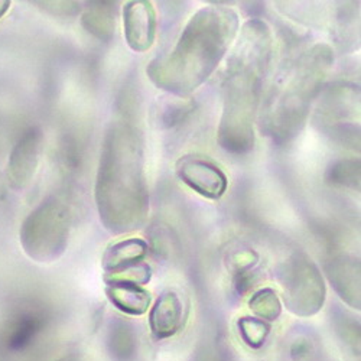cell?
Instances as JSON below:
<instances>
[{
  "label": "cell",
  "instance_id": "1",
  "mask_svg": "<svg viewBox=\"0 0 361 361\" xmlns=\"http://www.w3.org/2000/svg\"><path fill=\"white\" fill-rule=\"evenodd\" d=\"M235 39L226 68L217 139L226 152L245 155L255 147V122L274 52V37L266 22L250 19L238 29Z\"/></svg>",
  "mask_w": 361,
  "mask_h": 361
},
{
  "label": "cell",
  "instance_id": "2",
  "mask_svg": "<svg viewBox=\"0 0 361 361\" xmlns=\"http://www.w3.org/2000/svg\"><path fill=\"white\" fill-rule=\"evenodd\" d=\"M238 29V15L233 9L223 5L200 9L173 48L147 66V77L175 97L190 96L213 75L235 41Z\"/></svg>",
  "mask_w": 361,
  "mask_h": 361
},
{
  "label": "cell",
  "instance_id": "3",
  "mask_svg": "<svg viewBox=\"0 0 361 361\" xmlns=\"http://www.w3.org/2000/svg\"><path fill=\"white\" fill-rule=\"evenodd\" d=\"M102 224L113 234L137 230L149 213L143 140L129 123H113L104 136L96 179Z\"/></svg>",
  "mask_w": 361,
  "mask_h": 361
},
{
  "label": "cell",
  "instance_id": "4",
  "mask_svg": "<svg viewBox=\"0 0 361 361\" xmlns=\"http://www.w3.org/2000/svg\"><path fill=\"white\" fill-rule=\"evenodd\" d=\"M334 63L326 44H315L288 59L279 68L259 114L262 132L278 143H288L304 129L322 81Z\"/></svg>",
  "mask_w": 361,
  "mask_h": 361
},
{
  "label": "cell",
  "instance_id": "5",
  "mask_svg": "<svg viewBox=\"0 0 361 361\" xmlns=\"http://www.w3.org/2000/svg\"><path fill=\"white\" fill-rule=\"evenodd\" d=\"M71 228L68 207L58 198H49L27 216L20 230V242L29 257L49 263L67 249Z\"/></svg>",
  "mask_w": 361,
  "mask_h": 361
},
{
  "label": "cell",
  "instance_id": "6",
  "mask_svg": "<svg viewBox=\"0 0 361 361\" xmlns=\"http://www.w3.org/2000/svg\"><path fill=\"white\" fill-rule=\"evenodd\" d=\"M286 308L298 317H312L321 311L326 289L318 266L304 253H295L279 269Z\"/></svg>",
  "mask_w": 361,
  "mask_h": 361
},
{
  "label": "cell",
  "instance_id": "7",
  "mask_svg": "<svg viewBox=\"0 0 361 361\" xmlns=\"http://www.w3.org/2000/svg\"><path fill=\"white\" fill-rule=\"evenodd\" d=\"M317 110L319 126L344 146L358 149L360 129L353 120L358 116V87L350 82L328 85L322 93Z\"/></svg>",
  "mask_w": 361,
  "mask_h": 361
},
{
  "label": "cell",
  "instance_id": "8",
  "mask_svg": "<svg viewBox=\"0 0 361 361\" xmlns=\"http://www.w3.org/2000/svg\"><path fill=\"white\" fill-rule=\"evenodd\" d=\"M175 172L188 188L201 197L219 200L227 191L228 179L224 171L207 157L197 154L184 155L176 161Z\"/></svg>",
  "mask_w": 361,
  "mask_h": 361
},
{
  "label": "cell",
  "instance_id": "9",
  "mask_svg": "<svg viewBox=\"0 0 361 361\" xmlns=\"http://www.w3.org/2000/svg\"><path fill=\"white\" fill-rule=\"evenodd\" d=\"M125 37L130 49L146 52L157 39V12L152 2L133 0L123 6Z\"/></svg>",
  "mask_w": 361,
  "mask_h": 361
},
{
  "label": "cell",
  "instance_id": "10",
  "mask_svg": "<svg viewBox=\"0 0 361 361\" xmlns=\"http://www.w3.org/2000/svg\"><path fill=\"white\" fill-rule=\"evenodd\" d=\"M42 135L38 129H29L16 143L9 158L8 178L15 190H22L31 183L41 154Z\"/></svg>",
  "mask_w": 361,
  "mask_h": 361
},
{
  "label": "cell",
  "instance_id": "11",
  "mask_svg": "<svg viewBox=\"0 0 361 361\" xmlns=\"http://www.w3.org/2000/svg\"><path fill=\"white\" fill-rule=\"evenodd\" d=\"M325 275L347 305L360 310V263L354 257L340 256L324 266Z\"/></svg>",
  "mask_w": 361,
  "mask_h": 361
},
{
  "label": "cell",
  "instance_id": "12",
  "mask_svg": "<svg viewBox=\"0 0 361 361\" xmlns=\"http://www.w3.org/2000/svg\"><path fill=\"white\" fill-rule=\"evenodd\" d=\"M183 302L173 290L164 292L149 314V324L152 334L158 340L175 336L183 325Z\"/></svg>",
  "mask_w": 361,
  "mask_h": 361
},
{
  "label": "cell",
  "instance_id": "13",
  "mask_svg": "<svg viewBox=\"0 0 361 361\" xmlns=\"http://www.w3.org/2000/svg\"><path fill=\"white\" fill-rule=\"evenodd\" d=\"M147 245L140 238H128L107 247L103 256V267L107 278L116 276L125 270L145 263Z\"/></svg>",
  "mask_w": 361,
  "mask_h": 361
},
{
  "label": "cell",
  "instance_id": "14",
  "mask_svg": "<svg viewBox=\"0 0 361 361\" xmlns=\"http://www.w3.org/2000/svg\"><path fill=\"white\" fill-rule=\"evenodd\" d=\"M106 293L117 310L129 315H143L150 305V293L136 283L109 281Z\"/></svg>",
  "mask_w": 361,
  "mask_h": 361
},
{
  "label": "cell",
  "instance_id": "15",
  "mask_svg": "<svg viewBox=\"0 0 361 361\" xmlns=\"http://www.w3.org/2000/svg\"><path fill=\"white\" fill-rule=\"evenodd\" d=\"M116 4L102 2L90 4V8L84 12L81 23L85 31L92 35L109 41L114 35L116 29Z\"/></svg>",
  "mask_w": 361,
  "mask_h": 361
},
{
  "label": "cell",
  "instance_id": "16",
  "mask_svg": "<svg viewBox=\"0 0 361 361\" xmlns=\"http://www.w3.org/2000/svg\"><path fill=\"white\" fill-rule=\"evenodd\" d=\"M41 322V317L35 312H20L13 319L8 331V347H11L12 350H20L22 347H25L39 331Z\"/></svg>",
  "mask_w": 361,
  "mask_h": 361
},
{
  "label": "cell",
  "instance_id": "17",
  "mask_svg": "<svg viewBox=\"0 0 361 361\" xmlns=\"http://www.w3.org/2000/svg\"><path fill=\"white\" fill-rule=\"evenodd\" d=\"M328 185L360 190V161L358 159H338L331 164L325 172Z\"/></svg>",
  "mask_w": 361,
  "mask_h": 361
},
{
  "label": "cell",
  "instance_id": "18",
  "mask_svg": "<svg viewBox=\"0 0 361 361\" xmlns=\"http://www.w3.org/2000/svg\"><path fill=\"white\" fill-rule=\"evenodd\" d=\"M250 310L262 318V321H275L282 312V304L276 292L270 288L257 290L249 302Z\"/></svg>",
  "mask_w": 361,
  "mask_h": 361
},
{
  "label": "cell",
  "instance_id": "19",
  "mask_svg": "<svg viewBox=\"0 0 361 361\" xmlns=\"http://www.w3.org/2000/svg\"><path fill=\"white\" fill-rule=\"evenodd\" d=\"M238 331L250 347L259 348L267 338L270 326L262 319L246 317L238 321Z\"/></svg>",
  "mask_w": 361,
  "mask_h": 361
},
{
  "label": "cell",
  "instance_id": "20",
  "mask_svg": "<svg viewBox=\"0 0 361 361\" xmlns=\"http://www.w3.org/2000/svg\"><path fill=\"white\" fill-rule=\"evenodd\" d=\"M11 8V2H6V0H0V19L8 12V9Z\"/></svg>",
  "mask_w": 361,
  "mask_h": 361
}]
</instances>
